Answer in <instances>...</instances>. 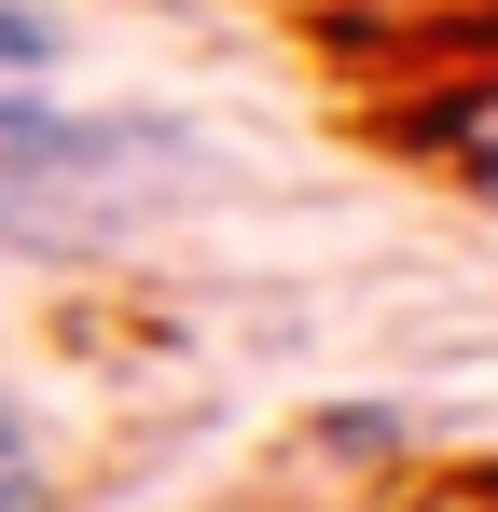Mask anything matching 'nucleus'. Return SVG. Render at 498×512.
Masks as SVG:
<instances>
[{"instance_id": "obj_2", "label": "nucleus", "mask_w": 498, "mask_h": 512, "mask_svg": "<svg viewBox=\"0 0 498 512\" xmlns=\"http://www.w3.org/2000/svg\"><path fill=\"white\" fill-rule=\"evenodd\" d=\"M0 512H56V443L14 388H0Z\"/></svg>"}, {"instance_id": "obj_1", "label": "nucleus", "mask_w": 498, "mask_h": 512, "mask_svg": "<svg viewBox=\"0 0 498 512\" xmlns=\"http://www.w3.org/2000/svg\"><path fill=\"white\" fill-rule=\"evenodd\" d=\"M222 139L180 125V111H56L42 84L0 97V236L28 250H97V236H139L180 194H222Z\"/></svg>"}, {"instance_id": "obj_3", "label": "nucleus", "mask_w": 498, "mask_h": 512, "mask_svg": "<svg viewBox=\"0 0 498 512\" xmlns=\"http://www.w3.org/2000/svg\"><path fill=\"white\" fill-rule=\"evenodd\" d=\"M56 56H70V28H56L42 0H0V97H14V84H42Z\"/></svg>"}]
</instances>
